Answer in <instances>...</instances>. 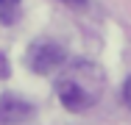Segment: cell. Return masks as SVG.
<instances>
[{
	"mask_svg": "<svg viewBox=\"0 0 131 125\" xmlns=\"http://www.w3.org/2000/svg\"><path fill=\"white\" fill-rule=\"evenodd\" d=\"M103 70L92 61H73L67 64V72L56 81V95L70 111H84L95 106L103 95Z\"/></svg>",
	"mask_w": 131,
	"mask_h": 125,
	"instance_id": "1",
	"label": "cell"
},
{
	"mask_svg": "<svg viewBox=\"0 0 131 125\" xmlns=\"http://www.w3.org/2000/svg\"><path fill=\"white\" fill-rule=\"evenodd\" d=\"M25 61H28V67H31L36 75H50L53 70L64 67L67 50L61 47L59 42H53V39H36V42L28 47Z\"/></svg>",
	"mask_w": 131,
	"mask_h": 125,
	"instance_id": "2",
	"label": "cell"
},
{
	"mask_svg": "<svg viewBox=\"0 0 131 125\" xmlns=\"http://www.w3.org/2000/svg\"><path fill=\"white\" fill-rule=\"evenodd\" d=\"M34 117V106L25 100L14 97V95H3L0 97V125H20L28 122Z\"/></svg>",
	"mask_w": 131,
	"mask_h": 125,
	"instance_id": "3",
	"label": "cell"
},
{
	"mask_svg": "<svg viewBox=\"0 0 131 125\" xmlns=\"http://www.w3.org/2000/svg\"><path fill=\"white\" fill-rule=\"evenodd\" d=\"M20 0H0V22L3 25H14L20 17Z\"/></svg>",
	"mask_w": 131,
	"mask_h": 125,
	"instance_id": "4",
	"label": "cell"
},
{
	"mask_svg": "<svg viewBox=\"0 0 131 125\" xmlns=\"http://www.w3.org/2000/svg\"><path fill=\"white\" fill-rule=\"evenodd\" d=\"M8 75H11V67H8V58H6L3 53H0V81H6Z\"/></svg>",
	"mask_w": 131,
	"mask_h": 125,
	"instance_id": "5",
	"label": "cell"
},
{
	"mask_svg": "<svg viewBox=\"0 0 131 125\" xmlns=\"http://www.w3.org/2000/svg\"><path fill=\"white\" fill-rule=\"evenodd\" d=\"M123 100H126V106L131 108V78L123 83Z\"/></svg>",
	"mask_w": 131,
	"mask_h": 125,
	"instance_id": "6",
	"label": "cell"
},
{
	"mask_svg": "<svg viewBox=\"0 0 131 125\" xmlns=\"http://www.w3.org/2000/svg\"><path fill=\"white\" fill-rule=\"evenodd\" d=\"M64 6H70V8H84V6H89V0H61Z\"/></svg>",
	"mask_w": 131,
	"mask_h": 125,
	"instance_id": "7",
	"label": "cell"
}]
</instances>
